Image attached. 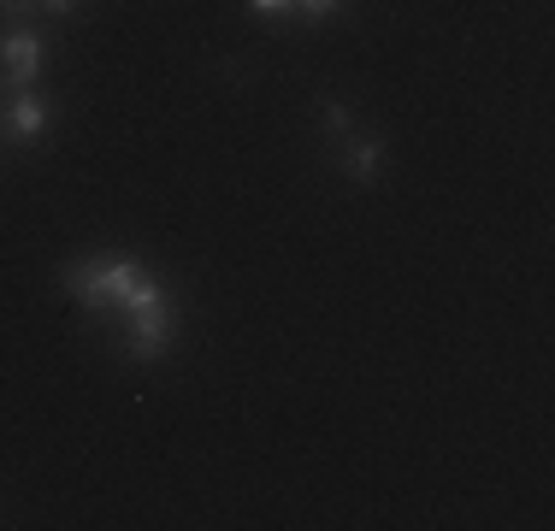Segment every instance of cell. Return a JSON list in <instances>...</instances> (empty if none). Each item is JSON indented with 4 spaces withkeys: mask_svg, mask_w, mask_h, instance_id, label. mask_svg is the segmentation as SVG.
Instances as JSON below:
<instances>
[{
    "mask_svg": "<svg viewBox=\"0 0 555 531\" xmlns=\"http://www.w3.org/2000/svg\"><path fill=\"white\" fill-rule=\"evenodd\" d=\"M166 349H171V308L125 319V354L130 361H160Z\"/></svg>",
    "mask_w": 555,
    "mask_h": 531,
    "instance_id": "obj_3",
    "label": "cell"
},
{
    "mask_svg": "<svg viewBox=\"0 0 555 531\" xmlns=\"http://www.w3.org/2000/svg\"><path fill=\"white\" fill-rule=\"evenodd\" d=\"M36 7H48V12H65V7H72V0H36Z\"/></svg>",
    "mask_w": 555,
    "mask_h": 531,
    "instance_id": "obj_10",
    "label": "cell"
},
{
    "mask_svg": "<svg viewBox=\"0 0 555 531\" xmlns=\"http://www.w3.org/2000/svg\"><path fill=\"white\" fill-rule=\"evenodd\" d=\"M343 171H349L354 183H373L378 171H385V142H378V137H349V148H343Z\"/></svg>",
    "mask_w": 555,
    "mask_h": 531,
    "instance_id": "obj_5",
    "label": "cell"
},
{
    "mask_svg": "<svg viewBox=\"0 0 555 531\" xmlns=\"http://www.w3.org/2000/svg\"><path fill=\"white\" fill-rule=\"evenodd\" d=\"M48 125H54V106H48L42 95H30V89H24V95H12V106H7V130H12L18 142H36Z\"/></svg>",
    "mask_w": 555,
    "mask_h": 531,
    "instance_id": "obj_4",
    "label": "cell"
},
{
    "mask_svg": "<svg viewBox=\"0 0 555 531\" xmlns=\"http://www.w3.org/2000/svg\"><path fill=\"white\" fill-rule=\"evenodd\" d=\"M0 65H7V77H12V95L36 89V72H42V36H36L30 24H12V30L0 36Z\"/></svg>",
    "mask_w": 555,
    "mask_h": 531,
    "instance_id": "obj_2",
    "label": "cell"
},
{
    "mask_svg": "<svg viewBox=\"0 0 555 531\" xmlns=\"http://www.w3.org/2000/svg\"><path fill=\"white\" fill-rule=\"evenodd\" d=\"M65 289H72L77 301H89V308H113L125 319L166 308V289L154 284L137 260H83V266L65 272Z\"/></svg>",
    "mask_w": 555,
    "mask_h": 531,
    "instance_id": "obj_1",
    "label": "cell"
},
{
    "mask_svg": "<svg viewBox=\"0 0 555 531\" xmlns=\"http://www.w3.org/2000/svg\"><path fill=\"white\" fill-rule=\"evenodd\" d=\"M320 125L332 130V137H349L354 118H349V106H343V101H325V106H320Z\"/></svg>",
    "mask_w": 555,
    "mask_h": 531,
    "instance_id": "obj_6",
    "label": "cell"
},
{
    "mask_svg": "<svg viewBox=\"0 0 555 531\" xmlns=\"http://www.w3.org/2000/svg\"><path fill=\"white\" fill-rule=\"evenodd\" d=\"M337 12H343V0H296V18H308V24H325Z\"/></svg>",
    "mask_w": 555,
    "mask_h": 531,
    "instance_id": "obj_7",
    "label": "cell"
},
{
    "mask_svg": "<svg viewBox=\"0 0 555 531\" xmlns=\"http://www.w3.org/2000/svg\"><path fill=\"white\" fill-rule=\"evenodd\" d=\"M255 12H267V18H296V0H248Z\"/></svg>",
    "mask_w": 555,
    "mask_h": 531,
    "instance_id": "obj_8",
    "label": "cell"
},
{
    "mask_svg": "<svg viewBox=\"0 0 555 531\" xmlns=\"http://www.w3.org/2000/svg\"><path fill=\"white\" fill-rule=\"evenodd\" d=\"M30 7H36V0H0V12H7L12 24H24V18H30Z\"/></svg>",
    "mask_w": 555,
    "mask_h": 531,
    "instance_id": "obj_9",
    "label": "cell"
}]
</instances>
